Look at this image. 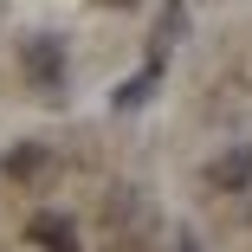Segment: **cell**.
Instances as JSON below:
<instances>
[{"label":"cell","instance_id":"5b68a950","mask_svg":"<svg viewBox=\"0 0 252 252\" xmlns=\"http://www.w3.org/2000/svg\"><path fill=\"white\" fill-rule=\"evenodd\" d=\"M162 65H168V52H156V59H149V65H142V71H136V78L117 91V110H136V104H149V91L162 84Z\"/></svg>","mask_w":252,"mask_h":252},{"label":"cell","instance_id":"52a82bcc","mask_svg":"<svg viewBox=\"0 0 252 252\" xmlns=\"http://www.w3.org/2000/svg\"><path fill=\"white\" fill-rule=\"evenodd\" d=\"M104 7H136V0H104Z\"/></svg>","mask_w":252,"mask_h":252},{"label":"cell","instance_id":"3957f363","mask_svg":"<svg viewBox=\"0 0 252 252\" xmlns=\"http://www.w3.org/2000/svg\"><path fill=\"white\" fill-rule=\"evenodd\" d=\"M207 188L214 194H246L252 188V142H233L207 162Z\"/></svg>","mask_w":252,"mask_h":252},{"label":"cell","instance_id":"8992f818","mask_svg":"<svg viewBox=\"0 0 252 252\" xmlns=\"http://www.w3.org/2000/svg\"><path fill=\"white\" fill-rule=\"evenodd\" d=\"M181 32H188V7H181V0H168V7H162V20H156V52H168Z\"/></svg>","mask_w":252,"mask_h":252},{"label":"cell","instance_id":"6da1fadb","mask_svg":"<svg viewBox=\"0 0 252 252\" xmlns=\"http://www.w3.org/2000/svg\"><path fill=\"white\" fill-rule=\"evenodd\" d=\"M20 71H26V84H32L39 97H59V91H65V45H59L52 32H32V39L20 45Z\"/></svg>","mask_w":252,"mask_h":252},{"label":"cell","instance_id":"7a4b0ae2","mask_svg":"<svg viewBox=\"0 0 252 252\" xmlns=\"http://www.w3.org/2000/svg\"><path fill=\"white\" fill-rule=\"evenodd\" d=\"M7 181H20L26 194H45V188L59 181V156L45 142H20L13 156H7Z\"/></svg>","mask_w":252,"mask_h":252},{"label":"cell","instance_id":"277c9868","mask_svg":"<svg viewBox=\"0 0 252 252\" xmlns=\"http://www.w3.org/2000/svg\"><path fill=\"white\" fill-rule=\"evenodd\" d=\"M26 239H32L39 252H78V226H71L65 214H32V220H26Z\"/></svg>","mask_w":252,"mask_h":252}]
</instances>
